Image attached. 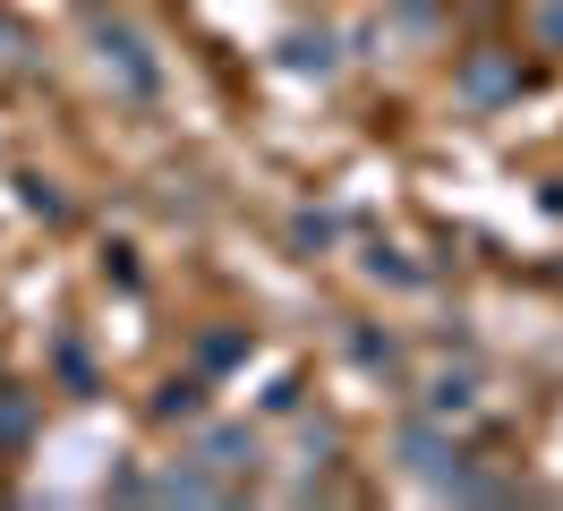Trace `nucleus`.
Here are the masks:
<instances>
[{
  "label": "nucleus",
  "mask_w": 563,
  "mask_h": 511,
  "mask_svg": "<svg viewBox=\"0 0 563 511\" xmlns=\"http://www.w3.org/2000/svg\"><path fill=\"white\" fill-rule=\"evenodd\" d=\"M95 60H103L129 95H154V86H163V68H154V52H145V34L129 26V18H95Z\"/></svg>",
  "instance_id": "1"
},
{
  "label": "nucleus",
  "mask_w": 563,
  "mask_h": 511,
  "mask_svg": "<svg viewBox=\"0 0 563 511\" xmlns=\"http://www.w3.org/2000/svg\"><path fill=\"white\" fill-rule=\"evenodd\" d=\"M521 52H470V60H461V95L470 102H512L521 95Z\"/></svg>",
  "instance_id": "2"
},
{
  "label": "nucleus",
  "mask_w": 563,
  "mask_h": 511,
  "mask_svg": "<svg viewBox=\"0 0 563 511\" xmlns=\"http://www.w3.org/2000/svg\"><path fill=\"white\" fill-rule=\"evenodd\" d=\"M197 460H206L213 477H240V469H256V435H247V426H213V435L197 443Z\"/></svg>",
  "instance_id": "3"
},
{
  "label": "nucleus",
  "mask_w": 563,
  "mask_h": 511,
  "mask_svg": "<svg viewBox=\"0 0 563 511\" xmlns=\"http://www.w3.org/2000/svg\"><path fill=\"white\" fill-rule=\"evenodd\" d=\"M401 460H410V469H419V477H435V469H444V460H453V443L435 435L427 418H410V426H401Z\"/></svg>",
  "instance_id": "4"
},
{
  "label": "nucleus",
  "mask_w": 563,
  "mask_h": 511,
  "mask_svg": "<svg viewBox=\"0 0 563 511\" xmlns=\"http://www.w3.org/2000/svg\"><path fill=\"white\" fill-rule=\"evenodd\" d=\"M478 409V375H435L427 384V418H470Z\"/></svg>",
  "instance_id": "5"
},
{
  "label": "nucleus",
  "mask_w": 563,
  "mask_h": 511,
  "mask_svg": "<svg viewBox=\"0 0 563 511\" xmlns=\"http://www.w3.org/2000/svg\"><path fill=\"white\" fill-rule=\"evenodd\" d=\"M358 265H367V281H393V290H419V281H427V265H410L401 247H367Z\"/></svg>",
  "instance_id": "6"
},
{
  "label": "nucleus",
  "mask_w": 563,
  "mask_h": 511,
  "mask_svg": "<svg viewBox=\"0 0 563 511\" xmlns=\"http://www.w3.org/2000/svg\"><path fill=\"white\" fill-rule=\"evenodd\" d=\"M197 409H206V384H197V375H188V384H163V392H154V418H197Z\"/></svg>",
  "instance_id": "7"
},
{
  "label": "nucleus",
  "mask_w": 563,
  "mask_h": 511,
  "mask_svg": "<svg viewBox=\"0 0 563 511\" xmlns=\"http://www.w3.org/2000/svg\"><path fill=\"white\" fill-rule=\"evenodd\" d=\"M351 358H358V367H401V341H393V333H351Z\"/></svg>",
  "instance_id": "8"
},
{
  "label": "nucleus",
  "mask_w": 563,
  "mask_h": 511,
  "mask_svg": "<svg viewBox=\"0 0 563 511\" xmlns=\"http://www.w3.org/2000/svg\"><path fill=\"white\" fill-rule=\"evenodd\" d=\"M290 68H317V77H324V68H333V43H324V34H317V43L299 34V43H290Z\"/></svg>",
  "instance_id": "9"
},
{
  "label": "nucleus",
  "mask_w": 563,
  "mask_h": 511,
  "mask_svg": "<svg viewBox=\"0 0 563 511\" xmlns=\"http://www.w3.org/2000/svg\"><path fill=\"white\" fill-rule=\"evenodd\" d=\"M26 204H35V213H52V222H60V213H69V197H60V188H52V179H26Z\"/></svg>",
  "instance_id": "10"
},
{
  "label": "nucleus",
  "mask_w": 563,
  "mask_h": 511,
  "mask_svg": "<svg viewBox=\"0 0 563 511\" xmlns=\"http://www.w3.org/2000/svg\"><path fill=\"white\" fill-rule=\"evenodd\" d=\"M290 238H299V247H324V238H333V222H324V213H299V222H290Z\"/></svg>",
  "instance_id": "11"
},
{
  "label": "nucleus",
  "mask_w": 563,
  "mask_h": 511,
  "mask_svg": "<svg viewBox=\"0 0 563 511\" xmlns=\"http://www.w3.org/2000/svg\"><path fill=\"white\" fill-rule=\"evenodd\" d=\"M538 43H547V52H563V0H547V9H538Z\"/></svg>",
  "instance_id": "12"
}]
</instances>
